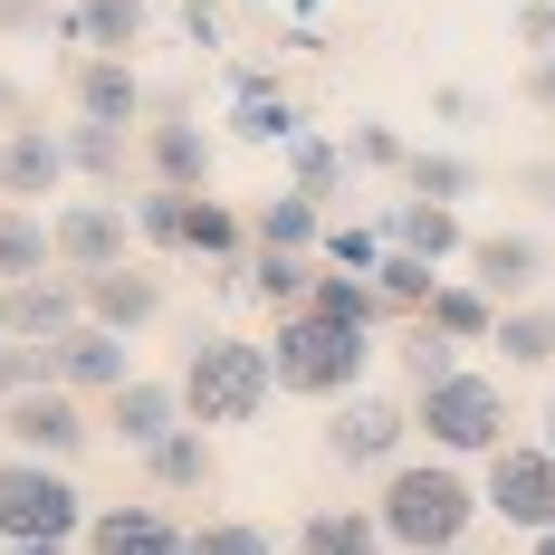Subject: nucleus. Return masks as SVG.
<instances>
[{
  "label": "nucleus",
  "mask_w": 555,
  "mask_h": 555,
  "mask_svg": "<svg viewBox=\"0 0 555 555\" xmlns=\"http://www.w3.org/2000/svg\"><path fill=\"white\" fill-rule=\"evenodd\" d=\"M182 211H192V192H172V182H144L134 202H125V221L144 249H182Z\"/></svg>",
  "instance_id": "35"
},
{
  "label": "nucleus",
  "mask_w": 555,
  "mask_h": 555,
  "mask_svg": "<svg viewBox=\"0 0 555 555\" xmlns=\"http://www.w3.org/2000/svg\"><path fill=\"white\" fill-rule=\"evenodd\" d=\"M49 384L57 392H115V384H134V335H115V326H96V317H77V326L49 345Z\"/></svg>",
  "instance_id": "9"
},
{
  "label": "nucleus",
  "mask_w": 555,
  "mask_h": 555,
  "mask_svg": "<svg viewBox=\"0 0 555 555\" xmlns=\"http://www.w3.org/2000/svg\"><path fill=\"white\" fill-rule=\"evenodd\" d=\"M57 182H67V144L49 125H10L0 134V202H49Z\"/></svg>",
  "instance_id": "19"
},
{
  "label": "nucleus",
  "mask_w": 555,
  "mask_h": 555,
  "mask_svg": "<svg viewBox=\"0 0 555 555\" xmlns=\"http://www.w3.org/2000/svg\"><path fill=\"white\" fill-rule=\"evenodd\" d=\"M431 106H441V125H479V115H489V96H479V87H441Z\"/></svg>",
  "instance_id": "42"
},
{
  "label": "nucleus",
  "mask_w": 555,
  "mask_h": 555,
  "mask_svg": "<svg viewBox=\"0 0 555 555\" xmlns=\"http://www.w3.org/2000/svg\"><path fill=\"white\" fill-rule=\"evenodd\" d=\"M0 555H77V546H0Z\"/></svg>",
  "instance_id": "45"
},
{
  "label": "nucleus",
  "mask_w": 555,
  "mask_h": 555,
  "mask_svg": "<svg viewBox=\"0 0 555 555\" xmlns=\"http://www.w3.org/2000/svg\"><path fill=\"white\" fill-rule=\"evenodd\" d=\"M489 507H479V479H469V460H392L384 469V499H374V527H384V546L402 555H450L469 546V527H479Z\"/></svg>",
  "instance_id": "1"
},
{
  "label": "nucleus",
  "mask_w": 555,
  "mask_h": 555,
  "mask_svg": "<svg viewBox=\"0 0 555 555\" xmlns=\"http://www.w3.org/2000/svg\"><path fill=\"white\" fill-rule=\"evenodd\" d=\"M297 10H317V0H297Z\"/></svg>",
  "instance_id": "50"
},
{
  "label": "nucleus",
  "mask_w": 555,
  "mask_h": 555,
  "mask_svg": "<svg viewBox=\"0 0 555 555\" xmlns=\"http://www.w3.org/2000/svg\"><path fill=\"white\" fill-rule=\"evenodd\" d=\"M278 154H287V192H307V202H335V192H345V144H326V134H317V125H307V134H297V144H278Z\"/></svg>",
  "instance_id": "31"
},
{
  "label": "nucleus",
  "mask_w": 555,
  "mask_h": 555,
  "mask_svg": "<svg viewBox=\"0 0 555 555\" xmlns=\"http://www.w3.org/2000/svg\"><path fill=\"white\" fill-rule=\"evenodd\" d=\"M87 317V297H77V278H20V287H0V335L10 345H57V335Z\"/></svg>",
  "instance_id": "14"
},
{
  "label": "nucleus",
  "mask_w": 555,
  "mask_h": 555,
  "mask_svg": "<svg viewBox=\"0 0 555 555\" xmlns=\"http://www.w3.org/2000/svg\"><path fill=\"white\" fill-rule=\"evenodd\" d=\"M412 431L441 450V460H489L507 441V384L499 374H441V384L412 392Z\"/></svg>",
  "instance_id": "5"
},
{
  "label": "nucleus",
  "mask_w": 555,
  "mask_h": 555,
  "mask_svg": "<svg viewBox=\"0 0 555 555\" xmlns=\"http://www.w3.org/2000/svg\"><path fill=\"white\" fill-rule=\"evenodd\" d=\"M144 479H154L164 499H202V489L221 479V460H211V431H192V422H182V431H164V441L144 450Z\"/></svg>",
  "instance_id": "22"
},
{
  "label": "nucleus",
  "mask_w": 555,
  "mask_h": 555,
  "mask_svg": "<svg viewBox=\"0 0 555 555\" xmlns=\"http://www.w3.org/2000/svg\"><path fill=\"white\" fill-rule=\"evenodd\" d=\"M0 441L67 469V460H87V450H96V422H87V402H77V392L29 384V392H10V402H0Z\"/></svg>",
  "instance_id": "8"
},
{
  "label": "nucleus",
  "mask_w": 555,
  "mask_h": 555,
  "mask_svg": "<svg viewBox=\"0 0 555 555\" xmlns=\"http://www.w3.org/2000/svg\"><path fill=\"white\" fill-rule=\"evenodd\" d=\"M211 134L192 125V115H154L144 125V164H154V182H172V192H211Z\"/></svg>",
  "instance_id": "20"
},
{
  "label": "nucleus",
  "mask_w": 555,
  "mask_h": 555,
  "mask_svg": "<svg viewBox=\"0 0 555 555\" xmlns=\"http://www.w3.org/2000/svg\"><path fill=\"white\" fill-rule=\"evenodd\" d=\"M374 287H384L392 317H422V307H431V287H441V269H431V259H412V249H384V259H374Z\"/></svg>",
  "instance_id": "36"
},
{
  "label": "nucleus",
  "mask_w": 555,
  "mask_h": 555,
  "mask_svg": "<svg viewBox=\"0 0 555 555\" xmlns=\"http://www.w3.org/2000/svg\"><path fill=\"white\" fill-rule=\"evenodd\" d=\"M317 240H326V202L307 192H269L249 211V249H317Z\"/></svg>",
  "instance_id": "27"
},
{
  "label": "nucleus",
  "mask_w": 555,
  "mask_h": 555,
  "mask_svg": "<svg viewBox=\"0 0 555 555\" xmlns=\"http://www.w3.org/2000/svg\"><path fill=\"white\" fill-rule=\"evenodd\" d=\"M517 192H527L537 211H555V154H537V164H517Z\"/></svg>",
  "instance_id": "43"
},
{
  "label": "nucleus",
  "mask_w": 555,
  "mask_h": 555,
  "mask_svg": "<svg viewBox=\"0 0 555 555\" xmlns=\"http://www.w3.org/2000/svg\"><path fill=\"white\" fill-rule=\"evenodd\" d=\"M192 555H278V537L259 517H202L192 527Z\"/></svg>",
  "instance_id": "38"
},
{
  "label": "nucleus",
  "mask_w": 555,
  "mask_h": 555,
  "mask_svg": "<svg viewBox=\"0 0 555 555\" xmlns=\"http://www.w3.org/2000/svg\"><path fill=\"white\" fill-rule=\"evenodd\" d=\"M326 460L335 469H392V460H412V402H392V392L326 402Z\"/></svg>",
  "instance_id": "7"
},
{
  "label": "nucleus",
  "mask_w": 555,
  "mask_h": 555,
  "mask_svg": "<svg viewBox=\"0 0 555 555\" xmlns=\"http://www.w3.org/2000/svg\"><path fill=\"white\" fill-rule=\"evenodd\" d=\"M87 517H96V499L57 460H29V450L0 460V546H77Z\"/></svg>",
  "instance_id": "4"
},
{
  "label": "nucleus",
  "mask_w": 555,
  "mask_h": 555,
  "mask_svg": "<svg viewBox=\"0 0 555 555\" xmlns=\"http://www.w3.org/2000/svg\"><path fill=\"white\" fill-rule=\"evenodd\" d=\"M460 259H469V287H489L499 307H517V297L546 287V240H537V230H489V240H469Z\"/></svg>",
  "instance_id": "15"
},
{
  "label": "nucleus",
  "mask_w": 555,
  "mask_h": 555,
  "mask_svg": "<svg viewBox=\"0 0 555 555\" xmlns=\"http://www.w3.org/2000/svg\"><path fill=\"white\" fill-rule=\"evenodd\" d=\"M307 307H317L326 326H354V335H384V317H392L374 278H354V269H326V259H317V287H307Z\"/></svg>",
  "instance_id": "23"
},
{
  "label": "nucleus",
  "mask_w": 555,
  "mask_h": 555,
  "mask_svg": "<svg viewBox=\"0 0 555 555\" xmlns=\"http://www.w3.org/2000/svg\"><path fill=\"white\" fill-rule=\"evenodd\" d=\"M297 555H392L374 507H307L297 517Z\"/></svg>",
  "instance_id": "25"
},
{
  "label": "nucleus",
  "mask_w": 555,
  "mask_h": 555,
  "mask_svg": "<svg viewBox=\"0 0 555 555\" xmlns=\"http://www.w3.org/2000/svg\"><path fill=\"white\" fill-rule=\"evenodd\" d=\"M77 555H192V527H182L172 507H154V499L96 507V517H87V537H77Z\"/></svg>",
  "instance_id": "11"
},
{
  "label": "nucleus",
  "mask_w": 555,
  "mask_h": 555,
  "mask_svg": "<svg viewBox=\"0 0 555 555\" xmlns=\"http://www.w3.org/2000/svg\"><path fill=\"white\" fill-rule=\"evenodd\" d=\"M67 96L87 125H125V134L154 115V87L134 77V57H67Z\"/></svg>",
  "instance_id": "12"
},
{
  "label": "nucleus",
  "mask_w": 555,
  "mask_h": 555,
  "mask_svg": "<svg viewBox=\"0 0 555 555\" xmlns=\"http://www.w3.org/2000/svg\"><path fill=\"white\" fill-rule=\"evenodd\" d=\"M364 364H374V335L326 326L317 307H287L278 335H269L278 392H307V402H345V392H364Z\"/></svg>",
  "instance_id": "3"
},
{
  "label": "nucleus",
  "mask_w": 555,
  "mask_h": 555,
  "mask_svg": "<svg viewBox=\"0 0 555 555\" xmlns=\"http://www.w3.org/2000/svg\"><path fill=\"white\" fill-rule=\"evenodd\" d=\"M317 259H326V269H354V278H374V259H384V230H374V221H326Z\"/></svg>",
  "instance_id": "37"
},
{
  "label": "nucleus",
  "mask_w": 555,
  "mask_h": 555,
  "mask_svg": "<svg viewBox=\"0 0 555 555\" xmlns=\"http://www.w3.org/2000/svg\"><path fill=\"white\" fill-rule=\"evenodd\" d=\"M0 115H20V87H10V77H0Z\"/></svg>",
  "instance_id": "46"
},
{
  "label": "nucleus",
  "mask_w": 555,
  "mask_h": 555,
  "mask_svg": "<svg viewBox=\"0 0 555 555\" xmlns=\"http://www.w3.org/2000/svg\"><path fill=\"white\" fill-rule=\"evenodd\" d=\"M172 392H182V422L192 431H249L259 412H269V345H249V335H202L192 326V345H182V374H172Z\"/></svg>",
  "instance_id": "2"
},
{
  "label": "nucleus",
  "mask_w": 555,
  "mask_h": 555,
  "mask_svg": "<svg viewBox=\"0 0 555 555\" xmlns=\"http://www.w3.org/2000/svg\"><path fill=\"white\" fill-rule=\"evenodd\" d=\"M374 230H384V249H412V259H431V269L469 249V230H460L450 202H384V221H374Z\"/></svg>",
  "instance_id": "21"
},
{
  "label": "nucleus",
  "mask_w": 555,
  "mask_h": 555,
  "mask_svg": "<svg viewBox=\"0 0 555 555\" xmlns=\"http://www.w3.org/2000/svg\"><path fill=\"white\" fill-rule=\"evenodd\" d=\"M182 249L211 259V269L249 259V211H230V202H211V192H192V211H182Z\"/></svg>",
  "instance_id": "28"
},
{
  "label": "nucleus",
  "mask_w": 555,
  "mask_h": 555,
  "mask_svg": "<svg viewBox=\"0 0 555 555\" xmlns=\"http://www.w3.org/2000/svg\"><path fill=\"white\" fill-rule=\"evenodd\" d=\"M450 555H479V546H450Z\"/></svg>",
  "instance_id": "49"
},
{
  "label": "nucleus",
  "mask_w": 555,
  "mask_h": 555,
  "mask_svg": "<svg viewBox=\"0 0 555 555\" xmlns=\"http://www.w3.org/2000/svg\"><path fill=\"white\" fill-rule=\"evenodd\" d=\"M460 354H469V345H450V335L431 326V317H412V326H402V354H392V364H402V384L422 392V384H441V374H460Z\"/></svg>",
  "instance_id": "34"
},
{
  "label": "nucleus",
  "mask_w": 555,
  "mask_h": 555,
  "mask_svg": "<svg viewBox=\"0 0 555 555\" xmlns=\"http://www.w3.org/2000/svg\"><path fill=\"white\" fill-rule=\"evenodd\" d=\"M546 450H555V392H546Z\"/></svg>",
  "instance_id": "48"
},
{
  "label": "nucleus",
  "mask_w": 555,
  "mask_h": 555,
  "mask_svg": "<svg viewBox=\"0 0 555 555\" xmlns=\"http://www.w3.org/2000/svg\"><path fill=\"white\" fill-rule=\"evenodd\" d=\"M57 144H67V172H87V182H125V125H87V115H77V125H57Z\"/></svg>",
  "instance_id": "33"
},
{
  "label": "nucleus",
  "mask_w": 555,
  "mask_h": 555,
  "mask_svg": "<svg viewBox=\"0 0 555 555\" xmlns=\"http://www.w3.org/2000/svg\"><path fill=\"white\" fill-rule=\"evenodd\" d=\"M125 240H134L125 202H57V211H49V249H57V269H67V278L125 269Z\"/></svg>",
  "instance_id": "10"
},
{
  "label": "nucleus",
  "mask_w": 555,
  "mask_h": 555,
  "mask_svg": "<svg viewBox=\"0 0 555 555\" xmlns=\"http://www.w3.org/2000/svg\"><path fill=\"white\" fill-rule=\"evenodd\" d=\"M527 555H555V527H546V537H527Z\"/></svg>",
  "instance_id": "47"
},
{
  "label": "nucleus",
  "mask_w": 555,
  "mask_h": 555,
  "mask_svg": "<svg viewBox=\"0 0 555 555\" xmlns=\"http://www.w3.org/2000/svg\"><path fill=\"white\" fill-rule=\"evenodd\" d=\"M422 317H431L450 345H489V335H499V297H489V287H469V278H441Z\"/></svg>",
  "instance_id": "30"
},
{
  "label": "nucleus",
  "mask_w": 555,
  "mask_h": 555,
  "mask_svg": "<svg viewBox=\"0 0 555 555\" xmlns=\"http://www.w3.org/2000/svg\"><path fill=\"white\" fill-rule=\"evenodd\" d=\"M77 297H87V317L115 335H144L154 317H164V278L144 269V259H125V269H96V278H77Z\"/></svg>",
  "instance_id": "17"
},
{
  "label": "nucleus",
  "mask_w": 555,
  "mask_h": 555,
  "mask_svg": "<svg viewBox=\"0 0 555 555\" xmlns=\"http://www.w3.org/2000/svg\"><path fill=\"white\" fill-rule=\"evenodd\" d=\"M402 192H412V202H450V211H460V202L479 192V164H469V154H431V144H422V154H402Z\"/></svg>",
  "instance_id": "32"
},
{
  "label": "nucleus",
  "mask_w": 555,
  "mask_h": 555,
  "mask_svg": "<svg viewBox=\"0 0 555 555\" xmlns=\"http://www.w3.org/2000/svg\"><path fill=\"white\" fill-rule=\"evenodd\" d=\"M164 431H182V392H172V384L134 374V384H115V392H106V441H125L134 460H144Z\"/></svg>",
  "instance_id": "18"
},
{
  "label": "nucleus",
  "mask_w": 555,
  "mask_h": 555,
  "mask_svg": "<svg viewBox=\"0 0 555 555\" xmlns=\"http://www.w3.org/2000/svg\"><path fill=\"white\" fill-rule=\"evenodd\" d=\"M230 134L240 144H297L307 134V106L278 87L269 67H230Z\"/></svg>",
  "instance_id": "16"
},
{
  "label": "nucleus",
  "mask_w": 555,
  "mask_h": 555,
  "mask_svg": "<svg viewBox=\"0 0 555 555\" xmlns=\"http://www.w3.org/2000/svg\"><path fill=\"white\" fill-rule=\"evenodd\" d=\"M172 20H182L192 49H221V0H172Z\"/></svg>",
  "instance_id": "41"
},
{
  "label": "nucleus",
  "mask_w": 555,
  "mask_h": 555,
  "mask_svg": "<svg viewBox=\"0 0 555 555\" xmlns=\"http://www.w3.org/2000/svg\"><path fill=\"white\" fill-rule=\"evenodd\" d=\"M527 96H537V106H546V115H555V49H546V57H537V67H527Z\"/></svg>",
  "instance_id": "44"
},
{
  "label": "nucleus",
  "mask_w": 555,
  "mask_h": 555,
  "mask_svg": "<svg viewBox=\"0 0 555 555\" xmlns=\"http://www.w3.org/2000/svg\"><path fill=\"white\" fill-rule=\"evenodd\" d=\"M57 249H49V211L39 202H0V287H20V278H49Z\"/></svg>",
  "instance_id": "24"
},
{
  "label": "nucleus",
  "mask_w": 555,
  "mask_h": 555,
  "mask_svg": "<svg viewBox=\"0 0 555 555\" xmlns=\"http://www.w3.org/2000/svg\"><path fill=\"white\" fill-rule=\"evenodd\" d=\"M479 507L517 527V537H546L555 527V450L546 441H499L479 469Z\"/></svg>",
  "instance_id": "6"
},
{
  "label": "nucleus",
  "mask_w": 555,
  "mask_h": 555,
  "mask_svg": "<svg viewBox=\"0 0 555 555\" xmlns=\"http://www.w3.org/2000/svg\"><path fill=\"white\" fill-rule=\"evenodd\" d=\"M402 154H412V144H402L392 125H354V134H345V164H364V172H402Z\"/></svg>",
  "instance_id": "39"
},
{
  "label": "nucleus",
  "mask_w": 555,
  "mask_h": 555,
  "mask_svg": "<svg viewBox=\"0 0 555 555\" xmlns=\"http://www.w3.org/2000/svg\"><path fill=\"white\" fill-rule=\"evenodd\" d=\"M211 287H221V297H259L269 317H287V307H307V287H317V249H249V259L211 269Z\"/></svg>",
  "instance_id": "13"
},
{
  "label": "nucleus",
  "mask_w": 555,
  "mask_h": 555,
  "mask_svg": "<svg viewBox=\"0 0 555 555\" xmlns=\"http://www.w3.org/2000/svg\"><path fill=\"white\" fill-rule=\"evenodd\" d=\"M507 354V374H546L555 364V307H537V297H517V307H499V335H489Z\"/></svg>",
  "instance_id": "29"
},
{
  "label": "nucleus",
  "mask_w": 555,
  "mask_h": 555,
  "mask_svg": "<svg viewBox=\"0 0 555 555\" xmlns=\"http://www.w3.org/2000/svg\"><path fill=\"white\" fill-rule=\"evenodd\" d=\"M57 0H0V39H49Z\"/></svg>",
  "instance_id": "40"
},
{
  "label": "nucleus",
  "mask_w": 555,
  "mask_h": 555,
  "mask_svg": "<svg viewBox=\"0 0 555 555\" xmlns=\"http://www.w3.org/2000/svg\"><path fill=\"white\" fill-rule=\"evenodd\" d=\"M67 20H77V49L87 57H125L134 39H144L154 0H67Z\"/></svg>",
  "instance_id": "26"
}]
</instances>
